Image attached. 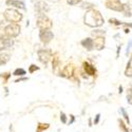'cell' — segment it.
Segmentation results:
<instances>
[{
  "instance_id": "obj_21",
  "label": "cell",
  "mask_w": 132,
  "mask_h": 132,
  "mask_svg": "<svg viewBox=\"0 0 132 132\" xmlns=\"http://www.w3.org/2000/svg\"><path fill=\"white\" fill-rule=\"evenodd\" d=\"M123 13H124V16L126 17L131 16V7L128 3H123Z\"/></svg>"
},
{
  "instance_id": "obj_29",
  "label": "cell",
  "mask_w": 132,
  "mask_h": 132,
  "mask_svg": "<svg viewBox=\"0 0 132 132\" xmlns=\"http://www.w3.org/2000/svg\"><path fill=\"white\" fill-rule=\"evenodd\" d=\"M60 120L62 124H67L68 123V118H67V115H65L63 112L60 113Z\"/></svg>"
},
{
  "instance_id": "obj_23",
  "label": "cell",
  "mask_w": 132,
  "mask_h": 132,
  "mask_svg": "<svg viewBox=\"0 0 132 132\" xmlns=\"http://www.w3.org/2000/svg\"><path fill=\"white\" fill-rule=\"evenodd\" d=\"M13 74H14L15 76H23V75L27 74V71H26L24 69H22V68H18V69H16V70L14 71Z\"/></svg>"
},
{
  "instance_id": "obj_27",
  "label": "cell",
  "mask_w": 132,
  "mask_h": 132,
  "mask_svg": "<svg viewBox=\"0 0 132 132\" xmlns=\"http://www.w3.org/2000/svg\"><path fill=\"white\" fill-rule=\"evenodd\" d=\"M39 70V67H37L36 64H31L30 65V68H29V73H34V72H36V71H38Z\"/></svg>"
},
{
  "instance_id": "obj_26",
  "label": "cell",
  "mask_w": 132,
  "mask_h": 132,
  "mask_svg": "<svg viewBox=\"0 0 132 132\" xmlns=\"http://www.w3.org/2000/svg\"><path fill=\"white\" fill-rule=\"evenodd\" d=\"M120 112L123 113V116H124V118L126 119V122L130 125V119H129V116H128V114H127V112H126V110H125L124 108H120Z\"/></svg>"
},
{
  "instance_id": "obj_22",
  "label": "cell",
  "mask_w": 132,
  "mask_h": 132,
  "mask_svg": "<svg viewBox=\"0 0 132 132\" xmlns=\"http://www.w3.org/2000/svg\"><path fill=\"white\" fill-rule=\"evenodd\" d=\"M117 123H118V127H119V129L122 130L123 132H129V128H128L127 125L124 123V120H123V119L118 118V119H117Z\"/></svg>"
},
{
  "instance_id": "obj_20",
  "label": "cell",
  "mask_w": 132,
  "mask_h": 132,
  "mask_svg": "<svg viewBox=\"0 0 132 132\" xmlns=\"http://www.w3.org/2000/svg\"><path fill=\"white\" fill-rule=\"evenodd\" d=\"M10 77H11V73L10 72L1 73L0 74V84H6Z\"/></svg>"
},
{
  "instance_id": "obj_8",
  "label": "cell",
  "mask_w": 132,
  "mask_h": 132,
  "mask_svg": "<svg viewBox=\"0 0 132 132\" xmlns=\"http://www.w3.org/2000/svg\"><path fill=\"white\" fill-rule=\"evenodd\" d=\"M106 7L115 12H123V3L120 0H106Z\"/></svg>"
},
{
  "instance_id": "obj_36",
  "label": "cell",
  "mask_w": 132,
  "mask_h": 132,
  "mask_svg": "<svg viewBox=\"0 0 132 132\" xmlns=\"http://www.w3.org/2000/svg\"><path fill=\"white\" fill-rule=\"evenodd\" d=\"M118 90H119V91H118L119 93H122V92H123V87H122V86H120V87H119V89H118Z\"/></svg>"
},
{
  "instance_id": "obj_4",
  "label": "cell",
  "mask_w": 132,
  "mask_h": 132,
  "mask_svg": "<svg viewBox=\"0 0 132 132\" xmlns=\"http://www.w3.org/2000/svg\"><path fill=\"white\" fill-rule=\"evenodd\" d=\"M20 31H21V28L18 23L16 22H10V24L5 26L4 27V34L10 36V37H17L19 34H20Z\"/></svg>"
},
{
  "instance_id": "obj_17",
  "label": "cell",
  "mask_w": 132,
  "mask_h": 132,
  "mask_svg": "<svg viewBox=\"0 0 132 132\" xmlns=\"http://www.w3.org/2000/svg\"><path fill=\"white\" fill-rule=\"evenodd\" d=\"M125 76L126 77H132V57L127 63V67L125 69Z\"/></svg>"
},
{
  "instance_id": "obj_2",
  "label": "cell",
  "mask_w": 132,
  "mask_h": 132,
  "mask_svg": "<svg viewBox=\"0 0 132 132\" xmlns=\"http://www.w3.org/2000/svg\"><path fill=\"white\" fill-rule=\"evenodd\" d=\"M3 17L6 21H9V22H20L21 20H22L23 18V15L21 14L18 10L16 9H12V7H9L4 11L3 13Z\"/></svg>"
},
{
  "instance_id": "obj_34",
  "label": "cell",
  "mask_w": 132,
  "mask_h": 132,
  "mask_svg": "<svg viewBox=\"0 0 132 132\" xmlns=\"http://www.w3.org/2000/svg\"><path fill=\"white\" fill-rule=\"evenodd\" d=\"M27 79H28L27 77H23V78H19V79H17V80L15 81V82H19V81H22V80H27Z\"/></svg>"
},
{
  "instance_id": "obj_35",
  "label": "cell",
  "mask_w": 132,
  "mask_h": 132,
  "mask_svg": "<svg viewBox=\"0 0 132 132\" xmlns=\"http://www.w3.org/2000/svg\"><path fill=\"white\" fill-rule=\"evenodd\" d=\"M129 32H130V30H129V29H128V28L126 27V29H125V33H126V34H128Z\"/></svg>"
},
{
  "instance_id": "obj_18",
  "label": "cell",
  "mask_w": 132,
  "mask_h": 132,
  "mask_svg": "<svg viewBox=\"0 0 132 132\" xmlns=\"http://www.w3.org/2000/svg\"><path fill=\"white\" fill-rule=\"evenodd\" d=\"M50 128V124H43V123H38L36 126V132H43Z\"/></svg>"
},
{
  "instance_id": "obj_33",
  "label": "cell",
  "mask_w": 132,
  "mask_h": 132,
  "mask_svg": "<svg viewBox=\"0 0 132 132\" xmlns=\"http://www.w3.org/2000/svg\"><path fill=\"white\" fill-rule=\"evenodd\" d=\"M70 116H71V120H70V125H71V124H73V123H74L75 117H74V115H70Z\"/></svg>"
},
{
  "instance_id": "obj_15",
  "label": "cell",
  "mask_w": 132,
  "mask_h": 132,
  "mask_svg": "<svg viewBox=\"0 0 132 132\" xmlns=\"http://www.w3.org/2000/svg\"><path fill=\"white\" fill-rule=\"evenodd\" d=\"M80 43H81V46L88 51H92L94 49V39H92L90 37H87V38L82 39Z\"/></svg>"
},
{
  "instance_id": "obj_24",
  "label": "cell",
  "mask_w": 132,
  "mask_h": 132,
  "mask_svg": "<svg viewBox=\"0 0 132 132\" xmlns=\"http://www.w3.org/2000/svg\"><path fill=\"white\" fill-rule=\"evenodd\" d=\"M93 6H94V4L90 3V2H82L81 3V7L86 9V10H91V9H93Z\"/></svg>"
},
{
  "instance_id": "obj_14",
  "label": "cell",
  "mask_w": 132,
  "mask_h": 132,
  "mask_svg": "<svg viewBox=\"0 0 132 132\" xmlns=\"http://www.w3.org/2000/svg\"><path fill=\"white\" fill-rule=\"evenodd\" d=\"M35 11L37 12V14H45L49 11V6L46 2L38 1L37 3H35Z\"/></svg>"
},
{
  "instance_id": "obj_25",
  "label": "cell",
  "mask_w": 132,
  "mask_h": 132,
  "mask_svg": "<svg viewBox=\"0 0 132 132\" xmlns=\"http://www.w3.org/2000/svg\"><path fill=\"white\" fill-rule=\"evenodd\" d=\"M109 23L114 24V26H120V24H123V22H120V21L117 20L116 18H110L109 19Z\"/></svg>"
},
{
  "instance_id": "obj_37",
  "label": "cell",
  "mask_w": 132,
  "mask_h": 132,
  "mask_svg": "<svg viewBox=\"0 0 132 132\" xmlns=\"http://www.w3.org/2000/svg\"><path fill=\"white\" fill-rule=\"evenodd\" d=\"M128 91H129V92H131V93H132V86H131V87H130V88H129V89H128Z\"/></svg>"
},
{
  "instance_id": "obj_31",
  "label": "cell",
  "mask_w": 132,
  "mask_h": 132,
  "mask_svg": "<svg viewBox=\"0 0 132 132\" xmlns=\"http://www.w3.org/2000/svg\"><path fill=\"white\" fill-rule=\"evenodd\" d=\"M100 119H101V114L98 113V114H96V116L94 118V125H97L98 123H100Z\"/></svg>"
},
{
  "instance_id": "obj_11",
  "label": "cell",
  "mask_w": 132,
  "mask_h": 132,
  "mask_svg": "<svg viewBox=\"0 0 132 132\" xmlns=\"http://www.w3.org/2000/svg\"><path fill=\"white\" fill-rule=\"evenodd\" d=\"M82 69H84V72L89 75V76H95L96 75V69L93 64H91L90 62L88 61H84L82 62Z\"/></svg>"
},
{
  "instance_id": "obj_6",
  "label": "cell",
  "mask_w": 132,
  "mask_h": 132,
  "mask_svg": "<svg viewBox=\"0 0 132 132\" xmlns=\"http://www.w3.org/2000/svg\"><path fill=\"white\" fill-rule=\"evenodd\" d=\"M54 34L51 30H40L39 32V39L43 45H49L53 40Z\"/></svg>"
},
{
  "instance_id": "obj_5",
  "label": "cell",
  "mask_w": 132,
  "mask_h": 132,
  "mask_svg": "<svg viewBox=\"0 0 132 132\" xmlns=\"http://www.w3.org/2000/svg\"><path fill=\"white\" fill-rule=\"evenodd\" d=\"M37 55H38V59L41 63L43 64H48V62L52 59V56H53V53L51 50L49 49H40L37 51Z\"/></svg>"
},
{
  "instance_id": "obj_12",
  "label": "cell",
  "mask_w": 132,
  "mask_h": 132,
  "mask_svg": "<svg viewBox=\"0 0 132 132\" xmlns=\"http://www.w3.org/2000/svg\"><path fill=\"white\" fill-rule=\"evenodd\" d=\"M105 45H106L105 36H98L94 38V49L95 50L102 51L103 49H105Z\"/></svg>"
},
{
  "instance_id": "obj_10",
  "label": "cell",
  "mask_w": 132,
  "mask_h": 132,
  "mask_svg": "<svg viewBox=\"0 0 132 132\" xmlns=\"http://www.w3.org/2000/svg\"><path fill=\"white\" fill-rule=\"evenodd\" d=\"M60 59L58 57L57 54H53L52 56V70L56 75H60L61 74V67H60Z\"/></svg>"
},
{
  "instance_id": "obj_19",
  "label": "cell",
  "mask_w": 132,
  "mask_h": 132,
  "mask_svg": "<svg viewBox=\"0 0 132 132\" xmlns=\"http://www.w3.org/2000/svg\"><path fill=\"white\" fill-rule=\"evenodd\" d=\"M105 34H106V32L104 31V30H101L100 28H96V29H94L92 32H91V35L93 36V37H98V36H105Z\"/></svg>"
},
{
  "instance_id": "obj_28",
  "label": "cell",
  "mask_w": 132,
  "mask_h": 132,
  "mask_svg": "<svg viewBox=\"0 0 132 132\" xmlns=\"http://www.w3.org/2000/svg\"><path fill=\"white\" fill-rule=\"evenodd\" d=\"M82 0H67V3L70 5H77L78 3H81Z\"/></svg>"
},
{
  "instance_id": "obj_32",
  "label": "cell",
  "mask_w": 132,
  "mask_h": 132,
  "mask_svg": "<svg viewBox=\"0 0 132 132\" xmlns=\"http://www.w3.org/2000/svg\"><path fill=\"white\" fill-rule=\"evenodd\" d=\"M123 26L127 27V28H132V22L131 23H127V22H123Z\"/></svg>"
},
{
  "instance_id": "obj_9",
  "label": "cell",
  "mask_w": 132,
  "mask_h": 132,
  "mask_svg": "<svg viewBox=\"0 0 132 132\" xmlns=\"http://www.w3.org/2000/svg\"><path fill=\"white\" fill-rule=\"evenodd\" d=\"M75 70H76V68L74 67V64H73V63H69V64H67V65H64V68L61 70L60 76L71 79V77L75 74Z\"/></svg>"
},
{
  "instance_id": "obj_30",
  "label": "cell",
  "mask_w": 132,
  "mask_h": 132,
  "mask_svg": "<svg viewBox=\"0 0 132 132\" xmlns=\"http://www.w3.org/2000/svg\"><path fill=\"white\" fill-rule=\"evenodd\" d=\"M127 101L130 105H132V93L129 91H127Z\"/></svg>"
},
{
  "instance_id": "obj_13",
  "label": "cell",
  "mask_w": 132,
  "mask_h": 132,
  "mask_svg": "<svg viewBox=\"0 0 132 132\" xmlns=\"http://www.w3.org/2000/svg\"><path fill=\"white\" fill-rule=\"evenodd\" d=\"M6 5L19 10H26V4L22 0H6Z\"/></svg>"
},
{
  "instance_id": "obj_16",
  "label": "cell",
  "mask_w": 132,
  "mask_h": 132,
  "mask_svg": "<svg viewBox=\"0 0 132 132\" xmlns=\"http://www.w3.org/2000/svg\"><path fill=\"white\" fill-rule=\"evenodd\" d=\"M11 59V54L6 52H0V65H4Z\"/></svg>"
},
{
  "instance_id": "obj_1",
  "label": "cell",
  "mask_w": 132,
  "mask_h": 132,
  "mask_svg": "<svg viewBox=\"0 0 132 132\" xmlns=\"http://www.w3.org/2000/svg\"><path fill=\"white\" fill-rule=\"evenodd\" d=\"M84 23L87 27L96 29V28H101L102 26H104L105 19L100 11H97L93 7L91 10H87V12L84 16Z\"/></svg>"
},
{
  "instance_id": "obj_3",
  "label": "cell",
  "mask_w": 132,
  "mask_h": 132,
  "mask_svg": "<svg viewBox=\"0 0 132 132\" xmlns=\"http://www.w3.org/2000/svg\"><path fill=\"white\" fill-rule=\"evenodd\" d=\"M36 26L39 30H51V28L53 27V21L46 14H38Z\"/></svg>"
},
{
  "instance_id": "obj_7",
  "label": "cell",
  "mask_w": 132,
  "mask_h": 132,
  "mask_svg": "<svg viewBox=\"0 0 132 132\" xmlns=\"http://www.w3.org/2000/svg\"><path fill=\"white\" fill-rule=\"evenodd\" d=\"M14 45L13 37H10L5 34L0 35V51L6 50L7 48H11Z\"/></svg>"
}]
</instances>
